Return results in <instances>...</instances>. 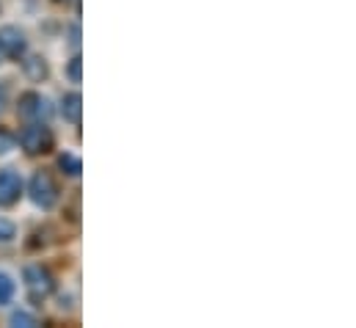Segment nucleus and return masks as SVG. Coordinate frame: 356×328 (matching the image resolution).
Segmentation results:
<instances>
[{
	"instance_id": "1",
	"label": "nucleus",
	"mask_w": 356,
	"mask_h": 328,
	"mask_svg": "<svg viewBox=\"0 0 356 328\" xmlns=\"http://www.w3.org/2000/svg\"><path fill=\"white\" fill-rule=\"evenodd\" d=\"M53 144H56V138H53L50 127L42 124V122H31V124L19 133V147H22L28 155H47V152L53 149Z\"/></svg>"
},
{
	"instance_id": "2",
	"label": "nucleus",
	"mask_w": 356,
	"mask_h": 328,
	"mask_svg": "<svg viewBox=\"0 0 356 328\" xmlns=\"http://www.w3.org/2000/svg\"><path fill=\"white\" fill-rule=\"evenodd\" d=\"M28 190H31L33 204H39L42 210H50V207H56V202H58V185H56V179H53L47 171H36V174L31 177Z\"/></svg>"
},
{
	"instance_id": "3",
	"label": "nucleus",
	"mask_w": 356,
	"mask_h": 328,
	"mask_svg": "<svg viewBox=\"0 0 356 328\" xmlns=\"http://www.w3.org/2000/svg\"><path fill=\"white\" fill-rule=\"evenodd\" d=\"M22 279H25V287H28V293H31L33 301L47 298V295L56 290V281H53L50 270L42 268V265H28L25 273H22Z\"/></svg>"
},
{
	"instance_id": "4",
	"label": "nucleus",
	"mask_w": 356,
	"mask_h": 328,
	"mask_svg": "<svg viewBox=\"0 0 356 328\" xmlns=\"http://www.w3.org/2000/svg\"><path fill=\"white\" fill-rule=\"evenodd\" d=\"M19 116L28 119V122H47L53 116V108L47 102V97L36 94V91H28L19 97Z\"/></svg>"
},
{
	"instance_id": "5",
	"label": "nucleus",
	"mask_w": 356,
	"mask_h": 328,
	"mask_svg": "<svg viewBox=\"0 0 356 328\" xmlns=\"http://www.w3.org/2000/svg\"><path fill=\"white\" fill-rule=\"evenodd\" d=\"M22 193V179L17 171L3 168L0 171V207H11Z\"/></svg>"
},
{
	"instance_id": "6",
	"label": "nucleus",
	"mask_w": 356,
	"mask_h": 328,
	"mask_svg": "<svg viewBox=\"0 0 356 328\" xmlns=\"http://www.w3.org/2000/svg\"><path fill=\"white\" fill-rule=\"evenodd\" d=\"M0 47H3V53H6V56H11V58L25 56V50H28L25 33H22L19 28H11V25L0 28Z\"/></svg>"
},
{
	"instance_id": "7",
	"label": "nucleus",
	"mask_w": 356,
	"mask_h": 328,
	"mask_svg": "<svg viewBox=\"0 0 356 328\" xmlns=\"http://www.w3.org/2000/svg\"><path fill=\"white\" fill-rule=\"evenodd\" d=\"M81 110H83V99H81V94L78 91H72V94H64V99H61V116L70 122V124H81Z\"/></svg>"
},
{
	"instance_id": "8",
	"label": "nucleus",
	"mask_w": 356,
	"mask_h": 328,
	"mask_svg": "<svg viewBox=\"0 0 356 328\" xmlns=\"http://www.w3.org/2000/svg\"><path fill=\"white\" fill-rule=\"evenodd\" d=\"M22 72H25L33 83H42L47 75H50L47 61H44V58H39V56H28V58L22 61Z\"/></svg>"
},
{
	"instance_id": "9",
	"label": "nucleus",
	"mask_w": 356,
	"mask_h": 328,
	"mask_svg": "<svg viewBox=\"0 0 356 328\" xmlns=\"http://www.w3.org/2000/svg\"><path fill=\"white\" fill-rule=\"evenodd\" d=\"M58 165H61V168H64L70 177H78V174H81V168H83V165H81V161H78L75 155H61Z\"/></svg>"
},
{
	"instance_id": "10",
	"label": "nucleus",
	"mask_w": 356,
	"mask_h": 328,
	"mask_svg": "<svg viewBox=\"0 0 356 328\" xmlns=\"http://www.w3.org/2000/svg\"><path fill=\"white\" fill-rule=\"evenodd\" d=\"M11 298H14V281L6 273H0V304H8Z\"/></svg>"
},
{
	"instance_id": "11",
	"label": "nucleus",
	"mask_w": 356,
	"mask_h": 328,
	"mask_svg": "<svg viewBox=\"0 0 356 328\" xmlns=\"http://www.w3.org/2000/svg\"><path fill=\"white\" fill-rule=\"evenodd\" d=\"M11 326L33 328L36 326V318H33V315H28V312H14V315H11Z\"/></svg>"
},
{
	"instance_id": "12",
	"label": "nucleus",
	"mask_w": 356,
	"mask_h": 328,
	"mask_svg": "<svg viewBox=\"0 0 356 328\" xmlns=\"http://www.w3.org/2000/svg\"><path fill=\"white\" fill-rule=\"evenodd\" d=\"M14 235H17V227H14L8 218H3V215H0V243H8Z\"/></svg>"
},
{
	"instance_id": "13",
	"label": "nucleus",
	"mask_w": 356,
	"mask_h": 328,
	"mask_svg": "<svg viewBox=\"0 0 356 328\" xmlns=\"http://www.w3.org/2000/svg\"><path fill=\"white\" fill-rule=\"evenodd\" d=\"M14 149V138L6 133V130H0V155H6V152H11Z\"/></svg>"
},
{
	"instance_id": "14",
	"label": "nucleus",
	"mask_w": 356,
	"mask_h": 328,
	"mask_svg": "<svg viewBox=\"0 0 356 328\" xmlns=\"http://www.w3.org/2000/svg\"><path fill=\"white\" fill-rule=\"evenodd\" d=\"M67 75H70V81L72 83H81V58H72V64H70Z\"/></svg>"
},
{
	"instance_id": "15",
	"label": "nucleus",
	"mask_w": 356,
	"mask_h": 328,
	"mask_svg": "<svg viewBox=\"0 0 356 328\" xmlns=\"http://www.w3.org/2000/svg\"><path fill=\"white\" fill-rule=\"evenodd\" d=\"M3 105H6V88L0 85V110H3Z\"/></svg>"
},
{
	"instance_id": "16",
	"label": "nucleus",
	"mask_w": 356,
	"mask_h": 328,
	"mask_svg": "<svg viewBox=\"0 0 356 328\" xmlns=\"http://www.w3.org/2000/svg\"><path fill=\"white\" fill-rule=\"evenodd\" d=\"M3 58H6V53H3V47H0V61H3Z\"/></svg>"
}]
</instances>
